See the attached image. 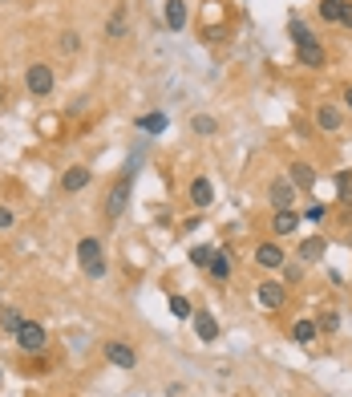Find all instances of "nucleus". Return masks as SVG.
<instances>
[{"instance_id": "b1692460", "label": "nucleus", "mask_w": 352, "mask_h": 397, "mask_svg": "<svg viewBox=\"0 0 352 397\" xmlns=\"http://www.w3.org/2000/svg\"><path fill=\"white\" fill-rule=\"evenodd\" d=\"M287 33H292V45H304V41H312V29H308L300 17H287Z\"/></svg>"}, {"instance_id": "aec40b11", "label": "nucleus", "mask_w": 352, "mask_h": 397, "mask_svg": "<svg viewBox=\"0 0 352 397\" xmlns=\"http://www.w3.org/2000/svg\"><path fill=\"white\" fill-rule=\"evenodd\" d=\"M344 4H349V0H320V21L340 24V17H344Z\"/></svg>"}, {"instance_id": "2eb2a0df", "label": "nucleus", "mask_w": 352, "mask_h": 397, "mask_svg": "<svg viewBox=\"0 0 352 397\" xmlns=\"http://www.w3.org/2000/svg\"><path fill=\"white\" fill-rule=\"evenodd\" d=\"M190 203L203 211V207H211L215 203V187H211V179H194L190 183Z\"/></svg>"}, {"instance_id": "f03ea898", "label": "nucleus", "mask_w": 352, "mask_h": 397, "mask_svg": "<svg viewBox=\"0 0 352 397\" xmlns=\"http://www.w3.org/2000/svg\"><path fill=\"white\" fill-rule=\"evenodd\" d=\"M296 195H300V187L287 179V175H276L271 183H267V203L276 211H292V203H296Z\"/></svg>"}, {"instance_id": "39448f33", "label": "nucleus", "mask_w": 352, "mask_h": 397, "mask_svg": "<svg viewBox=\"0 0 352 397\" xmlns=\"http://www.w3.org/2000/svg\"><path fill=\"white\" fill-rule=\"evenodd\" d=\"M101 353H106V361H110L114 369H126V373H130V369H138V353H134V345L110 341V345H106Z\"/></svg>"}, {"instance_id": "7ed1b4c3", "label": "nucleus", "mask_w": 352, "mask_h": 397, "mask_svg": "<svg viewBox=\"0 0 352 397\" xmlns=\"http://www.w3.org/2000/svg\"><path fill=\"white\" fill-rule=\"evenodd\" d=\"M45 345H49L45 325H37V321H24V325L17 328V349H21V353H45Z\"/></svg>"}, {"instance_id": "6e6552de", "label": "nucleus", "mask_w": 352, "mask_h": 397, "mask_svg": "<svg viewBox=\"0 0 352 397\" xmlns=\"http://www.w3.org/2000/svg\"><path fill=\"white\" fill-rule=\"evenodd\" d=\"M190 321H194V337H199L203 345H215V341H219V321H215V312L199 308V312H194Z\"/></svg>"}, {"instance_id": "e433bc0d", "label": "nucleus", "mask_w": 352, "mask_h": 397, "mask_svg": "<svg viewBox=\"0 0 352 397\" xmlns=\"http://www.w3.org/2000/svg\"><path fill=\"white\" fill-rule=\"evenodd\" d=\"M0 377H4V373H0Z\"/></svg>"}, {"instance_id": "cd10ccee", "label": "nucleus", "mask_w": 352, "mask_h": 397, "mask_svg": "<svg viewBox=\"0 0 352 397\" xmlns=\"http://www.w3.org/2000/svg\"><path fill=\"white\" fill-rule=\"evenodd\" d=\"M170 312H174L178 321H190V304H187V296H170Z\"/></svg>"}, {"instance_id": "a878e982", "label": "nucleus", "mask_w": 352, "mask_h": 397, "mask_svg": "<svg viewBox=\"0 0 352 397\" xmlns=\"http://www.w3.org/2000/svg\"><path fill=\"white\" fill-rule=\"evenodd\" d=\"M24 321H21V312H17V308H0V328H4V332H12V337H17V328H21Z\"/></svg>"}, {"instance_id": "423d86ee", "label": "nucleus", "mask_w": 352, "mask_h": 397, "mask_svg": "<svg viewBox=\"0 0 352 397\" xmlns=\"http://www.w3.org/2000/svg\"><path fill=\"white\" fill-rule=\"evenodd\" d=\"M24 86H28V94H37V97H45V94H53V70L49 65H28L24 70Z\"/></svg>"}, {"instance_id": "f704fd0d", "label": "nucleus", "mask_w": 352, "mask_h": 397, "mask_svg": "<svg viewBox=\"0 0 352 397\" xmlns=\"http://www.w3.org/2000/svg\"><path fill=\"white\" fill-rule=\"evenodd\" d=\"M344 106H349V110H352V86H349V90H344Z\"/></svg>"}, {"instance_id": "dca6fc26", "label": "nucleus", "mask_w": 352, "mask_h": 397, "mask_svg": "<svg viewBox=\"0 0 352 397\" xmlns=\"http://www.w3.org/2000/svg\"><path fill=\"white\" fill-rule=\"evenodd\" d=\"M207 272H211L215 280L223 284V280H231V252L223 248V252H215L211 256V264H207Z\"/></svg>"}, {"instance_id": "7c9ffc66", "label": "nucleus", "mask_w": 352, "mask_h": 397, "mask_svg": "<svg viewBox=\"0 0 352 397\" xmlns=\"http://www.w3.org/2000/svg\"><path fill=\"white\" fill-rule=\"evenodd\" d=\"M77 45H81V41H77V33H65V41H61V49H65V53H77Z\"/></svg>"}, {"instance_id": "412c9836", "label": "nucleus", "mask_w": 352, "mask_h": 397, "mask_svg": "<svg viewBox=\"0 0 352 397\" xmlns=\"http://www.w3.org/2000/svg\"><path fill=\"white\" fill-rule=\"evenodd\" d=\"M166 126H170V118L158 110V114H146V118H138V130H146V134H162Z\"/></svg>"}, {"instance_id": "6ab92c4d", "label": "nucleus", "mask_w": 352, "mask_h": 397, "mask_svg": "<svg viewBox=\"0 0 352 397\" xmlns=\"http://www.w3.org/2000/svg\"><path fill=\"white\" fill-rule=\"evenodd\" d=\"M316 332H320L316 321H296V325H292V341H296V345H312V341H316Z\"/></svg>"}, {"instance_id": "ddd939ff", "label": "nucleus", "mask_w": 352, "mask_h": 397, "mask_svg": "<svg viewBox=\"0 0 352 397\" xmlns=\"http://www.w3.org/2000/svg\"><path fill=\"white\" fill-rule=\"evenodd\" d=\"M130 203V183H117L110 191V199H106V219H121V211Z\"/></svg>"}, {"instance_id": "9d476101", "label": "nucleus", "mask_w": 352, "mask_h": 397, "mask_svg": "<svg viewBox=\"0 0 352 397\" xmlns=\"http://www.w3.org/2000/svg\"><path fill=\"white\" fill-rule=\"evenodd\" d=\"M90 183H94V170H90V166H69V170L61 175V191H69V195L85 191Z\"/></svg>"}, {"instance_id": "9b49d317", "label": "nucleus", "mask_w": 352, "mask_h": 397, "mask_svg": "<svg viewBox=\"0 0 352 397\" xmlns=\"http://www.w3.org/2000/svg\"><path fill=\"white\" fill-rule=\"evenodd\" d=\"M340 122H344V118H340V110H336L332 102H320V106H316V126H320L324 134H336Z\"/></svg>"}, {"instance_id": "393cba45", "label": "nucleus", "mask_w": 352, "mask_h": 397, "mask_svg": "<svg viewBox=\"0 0 352 397\" xmlns=\"http://www.w3.org/2000/svg\"><path fill=\"white\" fill-rule=\"evenodd\" d=\"M316 328H320V332H336V328H340V312H336V308H324V312L316 316Z\"/></svg>"}, {"instance_id": "72a5a7b5", "label": "nucleus", "mask_w": 352, "mask_h": 397, "mask_svg": "<svg viewBox=\"0 0 352 397\" xmlns=\"http://www.w3.org/2000/svg\"><path fill=\"white\" fill-rule=\"evenodd\" d=\"M340 203H344V207H352V191H349V187L340 191Z\"/></svg>"}, {"instance_id": "0eeeda50", "label": "nucleus", "mask_w": 352, "mask_h": 397, "mask_svg": "<svg viewBox=\"0 0 352 397\" xmlns=\"http://www.w3.org/2000/svg\"><path fill=\"white\" fill-rule=\"evenodd\" d=\"M296 57H300V65H308V70H324L328 65V53H324V45L316 37L304 41V45H296Z\"/></svg>"}, {"instance_id": "c85d7f7f", "label": "nucleus", "mask_w": 352, "mask_h": 397, "mask_svg": "<svg viewBox=\"0 0 352 397\" xmlns=\"http://www.w3.org/2000/svg\"><path fill=\"white\" fill-rule=\"evenodd\" d=\"M304 219H312V223H324V219H328V207H324V203H312V207L304 211Z\"/></svg>"}, {"instance_id": "4468645a", "label": "nucleus", "mask_w": 352, "mask_h": 397, "mask_svg": "<svg viewBox=\"0 0 352 397\" xmlns=\"http://www.w3.org/2000/svg\"><path fill=\"white\" fill-rule=\"evenodd\" d=\"M324 252H328V239H324V235H308L304 243H300V259H304V264H320Z\"/></svg>"}, {"instance_id": "c756f323", "label": "nucleus", "mask_w": 352, "mask_h": 397, "mask_svg": "<svg viewBox=\"0 0 352 397\" xmlns=\"http://www.w3.org/2000/svg\"><path fill=\"white\" fill-rule=\"evenodd\" d=\"M283 280H287V284H300V280H304V268H300V264H292V268L283 264Z\"/></svg>"}, {"instance_id": "f8f14e48", "label": "nucleus", "mask_w": 352, "mask_h": 397, "mask_svg": "<svg viewBox=\"0 0 352 397\" xmlns=\"http://www.w3.org/2000/svg\"><path fill=\"white\" fill-rule=\"evenodd\" d=\"M190 21V8L187 0H166V29H174V33H183Z\"/></svg>"}, {"instance_id": "20e7f679", "label": "nucleus", "mask_w": 352, "mask_h": 397, "mask_svg": "<svg viewBox=\"0 0 352 397\" xmlns=\"http://www.w3.org/2000/svg\"><path fill=\"white\" fill-rule=\"evenodd\" d=\"M255 300L259 308H267V312H276V308H283L287 304V284H276V280H263L255 288Z\"/></svg>"}, {"instance_id": "2f4dec72", "label": "nucleus", "mask_w": 352, "mask_h": 397, "mask_svg": "<svg viewBox=\"0 0 352 397\" xmlns=\"http://www.w3.org/2000/svg\"><path fill=\"white\" fill-rule=\"evenodd\" d=\"M0 227H12V211L8 207H0Z\"/></svg>"}, {"instance_id": "f3484780", "label": "nucleus", "mask_w": 352, "mask_h": 397, "mask_svg": "<svg viewBox=\"0 0 352 397\" xmlns=\"http://www.w3.org/2000/svg\"><path fill=\"white\" fill-rule=\"evenodd\" d=\"M271 232H276V235L300 232V215H296V211H276V219H271Z\"/></svg>"}, {"instance_id": "c9c22d12", "label": "nucleus", "mask_w": 352, "mask_h": 397, "mask_svg": "<svg viewBox=\"0 0 352 397\" xmlns=\"http://www.w3.org/2000/svg\"><path fill=\"white\" fill-rule=\"evenodd\" d=\"M349 248H352V235H349Z\"/></svg>"}, {"instance_id": "4be33fe9", "label": "nucleus", "mask_w": 352, "mask_h": 397, "mask_svg": "<svg viewBox=\"0 0 352 397\" xmlns=\"http://www.w3.org/2000/svg\"><path fill=\"white\" fill-rule=\"evenodd\" d=\"M215 130H219V122H215L211 114H199V118H190V134H199V138H211Z\"/></svg>"}, {"instance_id": "f257e3e1", "label": "nucleus", "mask_w": 352, "mask_h": 397, "mask_svg": "<svg viewBox=\"0 0 352 397\" xmlns=\"http://www.w3.org/2000/svg\"><path fill=\"white\" fill-rule=\"evenodd\" d=\"M77 264H81V272H85L90 280H101V276H106V252H101V243H97L94 235H85V239L77 243Z\"/></svg>"}, {"instance_id": "473e14b6", "label": "nucleus", "mask_w": 352, "mask_h": 397, "mask_svg": "<svg viewBox=\"0 0 352 397\" xmlns=\"http://www.w3.org/2000/svg\"><path fill=\"white\" fill-rule=\"evenodd\" d=\"M340 24H344V29H352V0L344 4V17H340Z\"/></svg>"}, {"instance_id": "5701e85b", "label": "nucleus", "mask_w": 352, "mask_h": 397, "mask_svg": "<svg viewBox=\"0 0 352 397\" xmlns=\"http://www.w3.org/2000/svg\"><path fill=\"white\" fill-rule=\"evenodd\" d=\"M121 33H126V4H117L114 17H110V24H106V37H110V41H117Z\"/></svg>"}, {"instance_id": "bb28decb", "label": "nucleus", "mask_w": 352, "mask_h": 397, "mask_svg": "<svg viewBox=\"0 0 352 397\" xmlns=\"http://www.w3.org/2000/svg\"><path fill=\"white\" fill-rule=\"evenodd\" d=\"M215 256V248H207V243H199V248H190V264H199V268H207Z\"/></svg>"}, {"instance_id": "1a4fd4ad", "label": "nucleus", "mask_w": 352, "mask_h": 397, "mask_svg": "<svg viewBox=\"0 0 352 397\" xmlns=\"http://www.w3.org/2000/svg\"><path fill=\"white\" fill-rule=\"evenodd\" d=\"M255 264L263 268V272H276V268L287 264V256H283L280 243H259V248H255Z\"/></svg>"}, {"instance_id": "a211bd4d", "label": "nucleus", "mask_w": 352, "mask_h": 397, "mask_svg": "<svg viewBox=\"0 0 352 397\" xmlns=\"http://www.w3.org/2000/svg\"><path fill=\"white\" fill-rule=\"evenodd\" d=\"M287 179H292L300 191H308L312 183H316V170H312L308 163H292V166H287Z\"/></svg>"}]
</instances>
